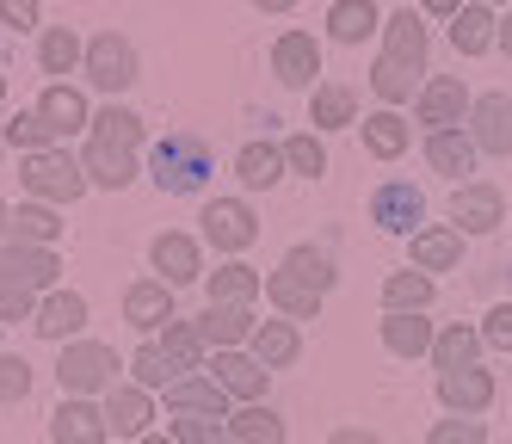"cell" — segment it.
Returning a JSON list of instances; mask_svg holds the SVG:
<instances>
[{
  "mask_svg": "<svg viewBox=\"0 0 512 444\" xmlns=\"http://www.w3.org/2000/svg\"><path fill=\"white\" fill-rule=\"evenodd\" d=\"M149 173H155V185H161V192H173V198H192V192H204V185H210V173H216V155H210V142H204V136H192V130H173L167 142H155Z\"/></svg>",
  "mask_w": 512,
  "mask_h": 444,
  "instance_id": "6da1fadb",
  "label": "cell"
},
{
  "mask_svg": "<svg viewBox=\"0 0 512 444\" xmlns=\"http://www.w3.org/2000/svg\"><path fill=\"white\" fill-rule=\"evenodd\" d=\"M56 383L62 395H99V389H118V352L99 346V340H68L56 358Z\"/></svg>",
  "mask_w": 512,
  "mask_h": 444,
  "instance_id": "7a4b0ae2",
  "label": "cell"
},
{
  "mask_svg": "<svg viewBox=\"0 0 512 444\" xmlns=\"http://www.w3.org/2000/svg\"><path fill=\"white\" fill-rule=\"evenodd\" d=\"M19 179H25V192H31V198H44V204H75V198L87 192V167L68 155V148H44V155H25Z\"/></svg>",
  "mask_w": 512,
  "mask_h": 444,
  "instance_id": "3957f363",
  "label": "cell"
},
{
  "mask_svg": "<svg viewBox=\"0 0 512 444\" xmlns=\"http://www.w3.org/2000/svg\"><path fill=\"white\" fill-rule=\"evenodd\" d=\"M87 81L99 87V93H124V87H136V50H130V37H118V31H99L93 44H87Z\"/></svg>",
  "mask_w": 512,
  "mask_h": 444,
  "instance_id": "277c9868",
  "label": "cell"
},
{
  "mask_svg": "<svg viewBox=\"0 0 512 444\" xmlns=\"http://www.w3.org/2000/svg\"><path fill=\"white\" fill-rule=\"evenodd\" d=\"M198 222H204V241L216 253H247L253 241H260V222H253V210L241 198H210Z\"/></svg>",
  "mask_w": 512,
  "mask_h": 444,
  "instance_id": "5b68a950",
  "label": "cell"
},
{
  "mask_svg": "<svg viewBox=\"0 0 512 444\" xmlns=\"http://www.w3.org/2000/svg\"><path fill=\"white\" fill-rule=\"evenodd\" d=\"M469 142L475 155H512V93H482L469 99Z\"/></svg>",
  "mask_w": 512,
  "mask_h": 444,
  "instance_id": "8992f818",
  "label": "cell"
},
{
  "mask_svg": "<svg viewBox=\"0 0 512 444\" xmlns=\"http://www.w3.org/2000/svg\"><path fill=\"white\" fill-rule=\"evenodd\" d=\"M451 222L463 235H488L506 222V198H500V185H482V179H463L457 192H451Z\"/></svg>",
  "mask_w": 512,
  "mask_h": 444,
  "instance_id": "52a82bcc",
  "label": "cell"
},
{
  "mask_svg": "<svg viewBox=\"0 0 512 444\" xmlns=\"http://www.w3.org/2000/svg\"><path fill=\"white\" fill-rule=\"evenodd\" d=\"M414 118L426 124V136L432 130H457L469 118V93H463L457 74H432V81L420 87V99H414Z\"/></svg>",
  "mask_w": 512,
  "mask_h": 444,
  "instance_id": "ba28073f",
  "label": "cell"
},
{
  "mask_svg": "<svg viewBox=\"0 0 512 444\" xmlns=\"http://www.w3.org/2000/svg\"><path fill=\"white\" fill-rule=\"evenodd\" d=\"M371 222L389 235H420V222H426V198L414 192L408 179H389L371 192Z\"/></svg>",
  "mask_w": 512,
  "mask_h": 444,
  "instance_id": "9c48e42d",
  "label": "cell"
},
{
  "mask_svg": "<svg viewBox=\"0 0 512 444\" xmlns=\"http://www.w3.org/2000/svg\"><path fill=\"white\" fill-rule=\"evenodd\" d=\"M272 74H278L284 87H315V74H321L315 31H284L278 44H272Z\"/></svg>",
  "mask_w": 512,
  "mask_h": 444,
  "instance_id": "30bf717a",
  "label": "cell"
},
{
  "mask_svg": "<svg viewBox=\"0 0 512 444\" xmlns=\"http://www.w3.org/2000/svg\"><path fill=\"white\" fill-rule=\"evenodd\" d=\"M438 401L451 407V414H488L494 407V377L488 370H475V364H463V370H445V377H438Z\"/></svg>",
  "mask_w": 512,
  "mask_h": 444,
  "instance_id": "8fae6325",
  "label": "cell"
},
{
  "mask_svg": "<svg viewBox=\"0 0 512 444\" xmlns=\"http://www.w3.org/2000/svg\"><path fill=\"white\" fill-rule=\"evenodd\" d=\"M50 438L56 444H105V438H112V426H105V407L68 395L56 414H50Z\"/></svg>",
  "mask_w": 512,
  "mask_h": 444,
  "instance_id": "7c38bea8",
  "label": "cell"
},
{
  "mask_svg": "<svg viewBox=\"0 0 512 444\" xmlns=\"http://www.w3.org/2000/svg\"><path fill=\"white\" fill-rule=\"evenodd\" d=\"M210 377H216V383L229 389V401L253 407V401L266 395V377H272V370H266L260 358H253V352H216V364H210Z\"/></svg>",
  "mask_w": 512,
  "mask_h": 444,
  "instance_id": "4fadbf2b",
  "label": "cell"
},
{
  "mask_svg": "<svg viewBox=\"0 0 512 444\" xmlns=\"http://www.w3.org/2000/svg\"><path fill=\"white\" fill-rule=\"evenodd\" d=\"M167 407L173 414H204V420H229V389L216 383V377H179V383H167Z\"/></svg>",
  "mask_w": 512,
  "mask_h": 444,
  "instance_id": "5bb4252c",
  "label": "cell"
},
{
  "mask_svg": "<svg viewBox=\"0 0 512 444\" xmlns=\"http://www.w3.org/2000/svg\"><path fill=\"white\" fill-rule=\"evenodd\" d=\"M149 420H155L149 389H136V383L105 389V426H112L118 438H149Z\"/></svg>",
  "mask_w": 512,
  "mask_h": 444,
  "instance_id": "9a60e30c",
  "label": "cell"
},
{
  "mask_svg": "<svg viewBox=\"0 0 512 444\" xmlns=\"http://www.w3.org/2000/svg\"><path fill=\"white\" fill-rule=\"evenodd\" d=\"M383 56L401 62V68H414V74L426 68V25H420L414 7H401V13L383 19Z\"/></svg>",
  "mask_w": 512,
  "mask_h": 444,
  "instance_id": "2e32d148",
  "label": "cell"
},
{
  "mask_svg": "<svg viewBox=\"0 0 512 444\" xmlns=\"http://www.w3.org/2000/svg\"><path fill=\"white\" fill-rule=\"evenodd\" d=\"M124 321L142 327V333H161V327L173 321V284H161V278L130 284V290H124Z\"/></svg>",
  "mask_w": 512,
  "mask_h": 444,
  "instance_id": "e0dca14e",
  "label": "cell"
},
{
  "mask_svg": "<svg viewBox=\"0 0 512 444\" xmlns=\"http://www.w3.org/2000/svg\"><path fill=\"white\" fill-rule=\"evenodd\" d=\"M204 290H210L216 309H253V296L266 290V278L253 272V266H241V259H229V266L204 272Z\"/></svg>",
  "mask_w": 512,
  "mask_h": 444,
  "instance_id": "ac0fdd59",
  "label": "cell"
},
{
  "mask_svg": "<svg viewBox=\"0 0 512 444\" xmlns=\"http://www.w3.org/2000/svg\"><path fill=\"white\" fill-rule=\"evenodd\" d=\"M81 167H87V185H105V192H124V185L136 179V148L93 142V136H87V155H81Z\"/></svg>",
  "mask_w": 512,
  "mask_h": 444,
  "instance_id": "d6986e66",
  "label": "cell"
},
{
  "mask_svg": "<svg viewBox=\"0 0 512 444\" xmlns=\"http://www.w3.org/2000/svg\"><path fill=\"white\" fill-rule=\"evenodd\" d=\"M155 272H161V284H173V290H179V284H198V278H204V253H198V241L179 235V229L161 235V241H155Z\"/></svg>",
  "mask_w": 512,
  "mask_h": 444,
  "instance_id": "ffe728a7",
  "label": "cell"
},
{
  "mask_svg": "<svg viewBox=\"0 0 512 444\" xmlns=\"http://www.w3.org/2000/svg\"><path fill=\"white\" fill-rule=\"evenodd\" d=\"M44 333V340H75V333L87 327V296L81 290H50L38 303V321H31Z\"/></svg>",
  "mask_w": 512,
  "mask_h": 444,
  "instance_id": "44dd1931",
  "label": "cell"
},
{
  "mask_svg": "<svg viewBox=\"0 0 512 444\" xmlns=\"http://www.w3.org/2000/svg\"><path fill=\"white\" fill-rule=\"evenodd\" d=\"M408 241H414V272H451L463 259V229L457 222H432V229H420Z\"/></svg>",
  "mask_w": 512,
  "mask_h": 444,
  "instance_id": "7402d4cb",
  "label": "cell"
},
{
  "mask_svg": "<svg viewBox=\"0 0 512 444\" xmlns=\"http://www.w3.org/2000/svg\"><path fill=\"white\" fill-rule=\"evenodd\" d=\"M309 124H315V136L358 124V93L340 87V81H315V93H309Z\"/></svg>",
  "mask_w": 512,
  "mask_h": 444,
  "instance_id": "603a6c76",
  "label": "cell"
},
{
  "mask_svg": "<svg viewBox=\"0 0 512 444\" xmlns=\"http://www.w3.org/2000/svg\"><path fill=\"white\" fill-rule=\"evenodd\" d=\"M266 303H272L284 321H309V315L321 309V290H309L297 272H284V266H278V272H266Z\"/></svg>",
  "mask_w": 512,
  "mask_h": 444,
  "instance_id": "cb8c5ba5",
  "label": "cell"
},
{
  "mask_svg": "<svg viewBox=\"0 0 512 444\" xmlns=\"http://www.w3.org/2000/svg\"><path fill=\"white\" fill-rule=\"evenodd\" d=\"M426 167L445 173V179L475 173V142H469V130H432L426 136Z\"/></svg>",
  "mask_w": 512,
  "mask_h": 444,
  "instance_id": "d4e9b609",
  "label": "cell"
},
{
  "mask_svg": "<svg viewBox=\"0 0 512 444\" xmlns=\"http://www.w3.org/2000/svg\"><path fill=\"white\" fill-rule=\"evenodd\" d=\"M204 352H210V346H204L198 321H179V315H173V321L161 327V358L173 364V377H192V370L204 364Z\"/></svg>",
  "mask_w": 512,
  "mask_h": 444,
  "instance_id": "484cf974",
  "label": "cell"
},
{
  "mask_svg": "<svg viewBox=\"0 0 512 444\" xmlns=\"http://www.w3.org/2000/svg\"><path fill=\"white\" fill-rule=\"evenodd\" d=\"M494 37H500V19L482 7V0H469V7L451 19V44H457V56H488Z\"/></svg>",
  "mask_w": 512,
  "mask_h": 444,
  "instance_id": "4316f807",
  "label": "cell"
},
{
  "mask_svg": "<svg viewBox=\"0 0 512 444\" xmlns=\"http://www.w3.org/2000/svg\"><path fill=\"white\" fill-rule=\"evenodd\" d=\"M38 111H44V124L56 130V136H68V130H93V111H87V99L68 87V81H56V87H44V99H38Z\"/></svg>",
  "mask_w": 512,
  "mask_h": 444,
  "instance_id": "83f0119b",
  "label": "cell"
},
{
  "mask_svg": "<svg viewBox=\"0 0 512 444\" xmlns=\"http://www.w3.org/2000/svg\"><path fill=\"white\" fill-rule=\"evenodd\" d=\"M0 266H7V272H19L31 290H50V284H56V272H62V259H56L50 247H25V241H7V247H0Z\"/></svg>",
  "mask_w": 512,
  "mask_h": 444,
  "instance_id": "f1b7e54d",
  "label": "cell"
},
{
  "mask_svg": "<svg viewBox=\"0 0 512 444\" xmlns=\"http://www.w3.org/2000/svg\"><path fill=\"white\" fill-rule=\"evenodd\" d=\"M235 173H241L247 192H272V185L284 179V148L278 142H247L235 155Z\"/></svg>",
  "mask_w": 512,
  "mask_h": 444,
  "instance_id": "f546056e",
  "label": "cell"
},
{
  "mask_svg": "<svg viewBox=\"0 0 512 444\" xmlns=\"http://www.w3.org/2000/svg\"><path fill=\"white\" fill-rule=\"evenodd\" d=\"M253 309H204V321H198V333H204V346H216V352H235L241 340H253Z\"/></svg>",
  "mask_w": 512,
  "mask_h": 444,
  "instance_id": "4dcf8cb0",
  "label": "cell"
},
{
  "mask_svg": "<svg viewBox=\"0 0 512 444\" xmlns=\"http://www.w3.org/2000/svg\"><path fill=\"white\" fill-rule=\"evenodd\" d=\"M432 321L426 315H383V346L395 358H432Z\"/></svg>",
  "mask_w": 512,
  "mask_h": 444,
  "instance_id": "1f68e13d",
  "label": "cell"
},
{
  "mask_svg": "<svg viewBox=\"0 0 512 444\" xmlns=\"http://www.w3.org/2000/svg\"><path fill=\"white\" fill-rule=\"evenodd\" d=\"M432 296H438L432 278L408 266V272H395V278L383 284V315H426V309H432Z\"/></svg>",
  "mask_w": 512,
  "mask_h": 444,
  "instance_id": "d6a6232c",
  "label": "cell"
},
{
  "mask_svg": "<svg viewBox=\"0 0 512 444\" xmlns=\"http://www.w3.org/2000/svg\"><path fill=\"white\" fill-rule=\"evenodd\" d=\"M253 358H260L266 370H284V364H297V352H303V340H297V327L290 321H260L253 327Z\"/></svg>",
  "mask_w": 512,
  "mask_h": 444,
  "instance_id": "836d02e7",
  "label": "cell"
},
{
  "mask_svg": "<svg viewBox=\"0 0 512 444\" xmlns=\"http://www.w3.org/2000/svg\"><path fill=\"white\" fill-rule=\"evenodd\" d=\"M377 25L383 19H377L371 0H334V7H327V37H334V44H364Z\"/></svg>",
  "mask_w": 512,
  "mask_h": 444,
  "instance_id": "e575fe53",
  "label": "cell"
},
{
  "mask_svg": "<svg viewBox=\"0 0 512 444\" xmlns=\"http://www.w3.org/2000/svg\"><path fill=\"white\" fill-rule=\"evenodd\" d=\"M408 142H414V130H408L401 111H371V118H364V148H371L377 161H395Z\"/></svg>",
  "mask_w": 512,
  "mask_h": 444,
  "instance_id": "d590c367",
  "label": "cell"
},
{
  "mask_svg": "<svg viewBox=\"0 0 512 444\" xmlns=\"http://www.w3.org/2000/svg\"><path fill=\"white\" fill-rule=\"evenodd\" d=\"M38 62H44V74H75L81 62H87V44L68 25H50L44 37H38Z\"/></svg>",
  "mask_w": 512,
  "mask_h": 444,
  "instance_id": "8d00e7d4",
  "label": "cell"
},
{
  "mask_svg": "<svg viewBox=\"0 0 512 444\" xmlns=\"http://www.w3.org/2000/svg\"><path fill=\"white\" fill-rule=\"evenodd\" d=\"M229 438L235 444H284V420L266 401H253V407H241V414H229Z\"/></svg>",
  "mask_w": 512,
  "mask_h": 444,
  "instance_id": "74e56055",
  "label": "cell"
},
{
  "mask_svg": "<svg viewBox=\"0 0 512 444\" xmlns=\"http://www.w3.org/2000/svg\"><path fill=\"white\" fill-rule=\"evenodd\" d=\"M475 352H482V333H475V327H445V333H438V340H432V364H438V377H445V370H463V364H475Z\"/></svg>",
  "mask_w": 512,
  "mask_h": 444,
  "instance_id": "f35d334b",
  "label": "cell"
},
{
  "mask_svg": "<svg viewBox=\"0 0 512 444\" xmlns=\"http://www.w3.org/2000/svg\"><path fill=\"white\" fill-rule=\"evenodd\" d=\"M7 235H13V241H25V247H50V241L62 235V222H56V210H50V204H19V210H13V222H7Z\"/></svg>",
  "mask_w": 512,
  "mask_h": 444,
  "instance_id": "ab89813d",
  "label": "cell"
},
{
  "mask_svg": "<svg viewBox=\"0 0 512 444\" xmlns=\"http://www.w3.org/2000/svg\"><path fill=\"white\" fill-rule=\"evenodd\" d=\"M284 272H297V278H303L309 290H321V296H327V290L340 284V272H334V259H327L321 247H290V253H284Z\"/></svg>",
  "mask_w": 512,
  "mask_h": 444,
  "instance_id": "60d3db41",
  "label": "cell"
},
{
  "mask_svg": "<svg viewBox=\"0 0 512 444\" xmlns=\"http://www.w3.org/2000/svg\"><path fill=\"white\" fill-rule=\"evenodd\" d=\"M0 321H38V290L0 266Z\"/></svg>",
  "mask_w": 512,
  "mask_h": 444,
  "instance_id": "b9f144b4",
  "label": "cell"
},
{
  "mask_svg": "<svg viewBox=\"0 0 512 444\" xmlns=\"http://www.w3.org/2000/svg\"><path fill=\"white\" fill-rule=\"evenodd\" d=\"M284 167L303 173V179H321V173H327V148H321V136H315V130L290 136V142H284Z\"/></svg>",
  "mask_w": 512,
  "mask_h": 444,
  "instance_id": "7bdbcfd3",
  "label": "cell"
},
{
  "mask_svg": "<svg viewBox=\"0 0 512 444\" xmlns=\"http://www.w3.org/2000/svg\"><path fill=\"white\" fill-rule=\"evenodd\" d=\"M7 142L25 148V155H44V148H56V130L44 124V111H19V118L7 124Z\"/></svg>",
  "mask_w": 512,
  "mask_h": 444,
  "instance_id": "ee69618b",
  "label": "cell"
},
{
  "mask_svg": "<svg viewBox=\"0 0 512 444\" xmlns=\"http://www.w3.org/2000/svg\"><path fill=\"white\" fill-rule=\"evenodd\" d=\"M130 377H136V389H167V383H179L173 364L161 358V346H136L130 352Z\"/></svg>",
  "mask_w": 512,
  "mask_h": 444,
  "instance_id": "f6af8a7d",
  "label": "cell"
},
{
  "mask_svg": "<svg viewBox=\"0 0 512 444\" xmlns=\"http://www.w3.org/2000/svg\"><path fill=\"white\" fill-rule=\"evenodd\" d=\"M371 87H377V99L401 105V99H414V68H401V62L377 56V68H371Z\"/></svg>",
  "mask_w": 512,
  "mask_h": 444,
  "instance_id": "bcb514c9",
  "label": "cell"
},
{
  "mask_svg": "<svg viewBox=\"0 0 512 444\" xmlns=\"http://www.w3.org/2000/svg\"><path fill=\"white\" fill-rule=\"evenodd\" d=\"M167 438H173V444H229V432H216V420H204V414L167 420Z\"/></svg>",
  "mask_w": 512,
  "mask_h": 444,
  "instance_id": "7dc6e473",
  "label": "cell"
},
{
  "mask_svg": "<svg viewBox=\"0 0 512 444\" xmlns=\"http://www.w3.org/2000/svg\"><path fill=\"white\" fill-rule=\"evenodd\" d=\"M426 444H488V426L469 420V414H457V420H438L426 432Z\"/></svg>",
  "mask_w": 512,
  "mask_h": 444,
  "instance_id": "c3c4849f",
  "label": "cell"
},
{
  "mask_svg": "<svg viewBox=\"0 0 512 444\" xmlns=\"http://www.w3.org/2000/svg\"><path fill=\"white\" fill-rule=\"evenodd\" d=\"M31 395V364L19 358V352H0V401H25Z\"/></svg>",
  "mask_w": 512,
  "mask_h": 444,
  "instance_id": "681fc988",
  "label": "cell"
},
{
  "mask_svg": "<svg viewBox=\"0 0 512 444\" xmlns=\"http://www.w3.org/2000/svg\"><path fill=\"white\" fill-rule=\"evenodd\" d=\"M482 346H494V352H512V303L488 309V321H482Z\"/></svg>",
  "mask_w": 512,
  "mask_h": 444,
  "instance_id": "f907efd6",
  "label": "cell"
},
{
  "mask_svg": "<svg viewBox=\"0 0 512 444\" xmlns=\"http://www.w3.org/2000/svg\"><path fill=\"white\" fill-rule=\"evenodd\" d=\"M0 19L19 25V31H31V25H38V0H0Z\"/></svg>",
  "mask_w": 512,
  "mask_h": 444,
  "instance_id": "816d5d0a",
  "label": "cell"
},
{
  "mask_svg": "<svg viewBox=\"0 0 512 444\" xmlns=\"http://www.w3.org/2000/svg\"><path fill=\"white\" fill-rule=\"evenodd\" d=\"M327 444H383V438H377V432H364V426H340Z\"/></svg>",
  "mask_w": 512,
  "mask_h": 444,
  "instance_id": "f5cc1de1",
  "label": "cell"
},
{
  "mask_svg": "<svg viewBox=\"0 0 512 444\" xmlns=\"http://www.w3.org/2000/svg\"><path fill=\"white\" fill-rule=\"evenodd\" d=\"M420 13H438V19H457L463 0H420Z\"/></svg>",
  "mask_w": 512,
  "mask_h": 444,
  "instance_id": "db71d44e",
  "label": "cell"
},
{
  "mask_svg": "<svg viewBox=\"0 0 512 444\" xmlns=\"http://www.w3.org/2000/svg\"><path fill=\"white\" fill-rule=\"evenodd\" d=\"M494 50H506V56H512V13L500 19V37H494Z\"/></svg>",
  "mask_w": 512,
  "mask_h": 444,
  "instance_id": "11a10c76",
  "label": "cell"
},
{
  "mask_svg": "<svg viewBox=\"0 0 512 444\" xmlns=\"http://www.w3.org/2000/svg\"><path fill=\"white\" fill-rule=\"evenodd\" d=\"M253 7H260V13H290L297 0H253Z\"/></svg>",
  "mask_w": 512,
  "mask_h": 444,
  "instance_id": "9f6ffc18",
  "label": "cell"
},
{
  "mask_svg": "<svg viewBox=\"0 0 512 444\" xmlns=\"http://www.w3.org/2000/svg\"><path fill=\"white\" fill-rule=\"evenodd\" d=\"M136 444H173V438L167 432H149V438H136Z\"/></svg>",
  "mask_w": 512,
  "mask_h": 444,
  "instance_id": "6f0895ef",
  "label": "cell"
},
{
  "mask_svg": "<svg viewBox=\"0 0 512 444\" xmlns=\"http://www.w3.org/2000/svg\"><path fill=\"white\" fill-rule=\"evenodd\" d=\"M7 222H13V210H7V204H0V235H7Z\"/></svg>",
  "mask_w": 512,
  "mask_h": 444,
  "instance_id": "680465c9",
  "label": "cell"
},
{
  "mask_svg": "<svg viewBox=\"0 0 512 444\" xmlns=\"http://www.w3.org/2000/svg\"><path fill=\"white\" fill-rule=\"evenodd\" d=\"M482 7H512V0H482Z\"/></svg>",
  "mask_w": 512,
  "mask_h": 444,
  "instance_id": "91938a15",
  "label": "cell"
},
{
  "mask_svg": "<svg viewBox=\"0 0 512 444\" xmlns=\"http://www.w3.org/2000/svg\"><path fill=\"white\" fill-rule=\"evenodd\" d=\"M0 99H7V74H0Z\"/></svg>",
  "mask_w": 512,
  "mask_h": 444,
  "instance_id": "94428289",
  "label": "cell"
},
{
  "mask_svg": "<svg viewBox=\"0 0 512 444\" xmlns=\"http://www.w3.org/2000/svg\"><path fill=\"white\" fill-rule=\"evenodd\" d=\"M229 444H235V438H229Z\"/></svg>",
  "mask_w": 512,
  "mask_h": 444,
  "instance_id": "6125c7cd",
  "label": "cell"
}]
</instances>
